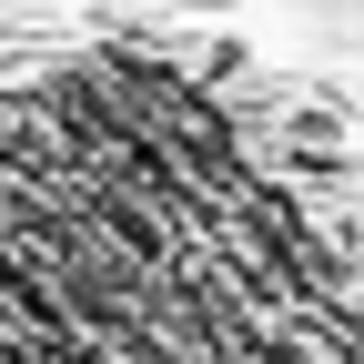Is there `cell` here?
I'll return each instance as SVG.
<instances>
[{
    "label": "cell",
    "mask_w": 364,
    "mask_h": 364,
    "mask_svg": "<svg viewBox=\"0 0 364 364\" xmlns=\"http://www.w3.org/2000/svg\"><path fill=\"white\" fill-rule=\"evenodd\" d=\"M0 364H364V243L213 81L142 51L21 71Z\"/></svg>",
    "instance_id": "6da1fadb"
}]
</instances>
